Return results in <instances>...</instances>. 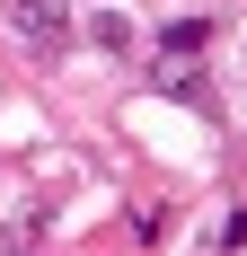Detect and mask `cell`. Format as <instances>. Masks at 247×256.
Segmentation results:
<instances>
[{
  "instance_id": "obj_1",
  "label": "cell",
  "mask_w": 247,
  "mask_h": 256,
  "mask_svg": "<svg viewBox=\"0 0 247 256\" xmlns=\"http://www.w3.org/2000/svg\"><path fill=\"white\" fill-rule=\"evenodd\" d=\"M9 26H18L36 53H62V44H71V9H62V0H9Z\"/></svg>"
},
{
  "instance_id": "obj_2",
  "label": "cell",
  "mask_w": 247,
  "mask_h": 256,
  "mask_svg": "<svg viewBox=\"0 0 247 256\" xmlns=\"http://www.w3.org/2000/svg\"><path fill=\"white\" fill-rule=\"evenodd\" d=\"M88 44L98 53H132V18H124V9H98V18H88Z\"/></svg>"
},
{
  "instance_id": "obj_3",
  "label": "cell",
  "mask_w": 247,
  "mask_h": 256,
  "mask_svg": "<svg viewBox=\"0 0 247 256\" xmlns=\"http://www.w3.org/2000/svg\"><path fill=\"white\" fill-rule=\"evenodd\" d=\"M194 44H212V18H176L168 36H159V53H194Z\"/></svg>"
}]
</instances>
